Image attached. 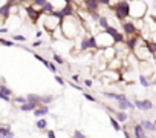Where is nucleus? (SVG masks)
Listing matches in <instances>:
<instances>
[{"mask_svg": "<svg viewBox=\"0 0 156 138\" xmlns=\"http://www.w3.org/2000/svg\"><path fill=\"white\" fill-rule=\"evenodd\" d=\"M61 29L66 38H75L78 35V31L81 29V22H78L73 17H64V20L61 22Z\"/></svg>", "mask_w": 156, "mask_h": 138, "instance_id": "f257e3e1", "label": "nucleus"}, {"mask_svg": "<svg viewBox=\"0 0 156 138\" xmlns=\"http://www.w3.org/2000/svg\"><path fill=\"white\" fill-rule=\"evenodd\" d=\"M113 9V13H115V17L119 20V22H124V20H127L129 17H130V14H132V8H130V2L129 0H118L116 2V5L112 8Z\"/></svg>", "mask_w": 156, "mask_h": 138, "instance_id": "f03ea898", "label": "nucleus"}, {"mask_svg": "<svg viewBox=\"0 0 156 138\" xmlns=\"http://www.w3.org/2000/svg\"><path fill=\"white\" fill-rule=\"evenodd\" d=\"M130 8H132L130 9L132 11L130 17H133V20L144 19V16L147 13V5H145L144 0H132V2H130Z\"/></svg>", "mask_w": 156, "mask_h": 138, "instance_id": "7ed1b4c3", "label": "nucleus"}, {"mask_svg": "<svg viewBox=\"0 0 156 138\" xmlns=\"http://www.w3.org/2000/svg\"><path fill=\"white\" fill-rule=\"evenodd\" d=\"M61 22L63 20H60L58 17H55L54 14H44V19H43V28H44V31H48V32H54L58 26H61Z\"/></svg>", "mask_w": 156, "mask_h": 138, "instance_id": "20e7f679", "label": "nucleus"}, {"mask_svg": "<svg viewBox=\"0 0 156 138\" xmlns=\"http://www.w3.org/2000/svg\"><path fill=\"white\" fill-rule=\"evenodd\" d=\"M80 49L81 51H95V49H100L98 48V40H97V35H83L81 37V42H80Z\"/></svg>", "mask_w": 156, "mask_h": 138, "instance_id": "39448f33", "label": "nucleus"}, {"mask_svg": "<svg viewBox=\"0 0 156 138\" xmlns=\"http://www.w3.org/2000/svg\"><path fill=\"white\" fill-rule=\"evenodd\" d=\"M121 29H122V32H124L127 37L136 35V34L139 32V29H138L136 25H135V20H124V22H121Z\"/></svg>", "mask_w": 156, "mask_h": 138, "instance_id": "423d86ee", "label": "nucleus"}, {"mask_svg": "<svg viewBox=\"0 0 156 138\" xmlns=\"http://www.w3.org/2000/svg\"><path fill=\"white\" fill-rule=\"evenodd\" d=\"M83 6L86 8L87 13H95V11H100V0H83Z\"/></svg>", "mask_w": 156, "mask_h": 138, "instance_id": "0eeeda50", "label": "nucleus"}, {"mask_svg": "<svg viewBox=\"0 0 156 138\" xmlns=\"http://www.w3.org/2000/svg\"><path fill=\"white\" fill-rule=\"evenodd\" d=\"M139 40H141L139 34H136V35H132V37H127V42H126V46H127V49H129L130 52H135L136 46L139 45Z\"/></svg>", "mask_w": 156, "mask_h": 138, "instance_id": "6e6552de", "label": "nucleus"}, {"mask_svg": "<svg viewBox=\"0 0 156 138\" xmlns=\"http://www.w3.org/2000/svg\"><path fill=\"white\" fill-rule=\"evenodd\" d=\"M135 107H138L139 111H142V112H145V111H150L151 107H153V103L150 101V100H135Z\"/></svg>", "mask_w": 156, "mask_h": 138, "instance_id": "1a4fd4ad", "label": "nucleus"}, {"mask_svg": "<svg viewBox=\"0 0 156 138\" xmlns=\"http://www.w3.org/2000/svg\"><path fill=\"white\" fill-rule=\"evenodd\" d=\"M133 135H135V138H147V130L142 127L141 123H138L133 126Z\"/></svg>", "mask_w": 156, "mask_h": 138, "instance_id": "9d476101", "label": "nucleus"}, {"mask_svg": "<svg viewBox=\"0 0 156 138\" xmlns=\"http://www.w3.org/2000/svg\"><path fill=\"white\" fill-rule=\"evenodd\" d=\"M116 104H118L119 111H127V109H133L135 107V103H132L127 97L122 98V100H119V101H116Z\"/></svg>", "mask_w": 156, "mask_h": 138, "instance_id": "9b49d317", "label": "nucleus"}, {"mask_svg": "<svg viewBox=\"0 0 156 138\" xmlns=\"http://www.w3.org/2000/svg\"><path fill=\"white\" fill-rule=\"evenodd\" d=\"M49 114V104H40L35 111H34V115L37 117V118H43L44 115H48Z\"/></svg>", "mask_w": 156, "mask_h": 138, "instance_id": "f8f14e48", "label": "nucleus"}, {"mask_svg": "<svg viewBox=\"0 0 156 138\" xmlns=\"http://www.w3.org/2000/svg\"><path fill=\"white\" fill-rule=\"evenodd\" d=\"M61 13H63L64 17H73V16L76 14V9H75L73 3H67V5L61 9Z\"/></svg>", "mask_w": 156, "mask_h": 138, "instance_id": "ddd939ff", "label": "nucleus"}, {"mask_svg": "<svg viewBox=\"0 0 156 138\" xmlns=\"http://www.w3.org/2000/svg\"><path fill=\"white\" fill-rule=\"evenodd\" d=\"M141 124H142V127H144L147 132H156V124H154L153 121H150V120H142Z\"/></svg>", "mask_w": 156, "mask_h": 138, "instance_id": "4468645a", "label": "nucleus"}, {"mask_svg": "<svg viewBox=\"0 0 156 138\" xmlns=\"http://www.w3.org/2000/svg\"><path fill=\"white\" fill-rule=\"evenodd\" d=\"M37 107H38V104L28 101V103H25V104H22V106H20V111H22V112H31V111L34 112Z\"/></svg>", "mask_w": 156, "mask_h": 138, "instance_id": "2eb2a0df", "label": "nucleus"}, {"mask_svg": "<svg viewBox=\"0 0 156 138\" xmlns=\"http://www.w3.org/2000/svg\"><path fill=\"white\" fill-rule=\"evenodd\" d=\"M104 97H107L110 100H115V101H119V100L126 98L124 94H115V92H104Z\"/></svg>", "mask_w": 156, "mask_h": 138, "instance_id": "dca6fc26", "label": "nucleus"}, {"mask_svg": "<svg viewBox=\"0 0 156 138\" xmlns=\"http://www.w3.org/2000/svg\"><path fill=\"white\" fill-rule=\"evenodd\" d=\"M98 26L104 31V29H107L109 26H110V22H109V19L106 17V16H101V19H100V22H98Z\"/></svg>", "mask_w": 156, "mask_h": 138, "instance_id": "f3484780", "label": "nucleus"}, {"mask_svg": "<svg viewBox=\"0 0 156 138\" xmlns=\"http://www.w3.org/2000/svg\"><path fill=\"white\" fill-rule=\"evenodd\" d=\"M115 117H116V120H118L119 123H126L127 118H129V115L126 114V111H118V112H115Z\"/></svg>", "mask_w": 156, "mask_h": 138, "instance_id": "a211bd4d", "label": "nucleus"}, {"mask_svg": "<svg viewBox=\"0 0 156 138\" xmlns=\"http://www.w3.org/2000/svg\"><path fill=\"white\" fill-rule=\"evenodd\" d=\"M28 97V101H31V103H35V104H41V97L40 95H35V94H28L26 95Z\"/></svg>", "mask_w": 156, "mask_h": 138, "instance_id": "6ab92c4d", "label": "nucleus"}, {"mask_svg": "<svg viewBox=\"0 0 156 138\" xmlns=\"http://www.w3.org/2000/svg\"><path fill=\"white\" fill-rule=\"evenodd\" d=\"M109 117H110V124H112V127H113L116 132H119V130L122 129V127H121V123L116 120V117H112V115H109Z\"/></svg>", "mask_w": 156, "mask_h": 138, "instance_id": "aec40b11", "label": "nucleus"}, {"mask_svg": "<svg viewBox=\"0 0 156 138\" xmlns=\"http://www.w3.org/2000/svg\"><path fill=\"white\" fill-rule=\"evenodd\" d=\"M139 83H141L142 88H148V86H151V82H148L147 77H145L144 74H139Z\"/></svg>", "mask_w": 156, "mask_h": 138, "instance_id": "412c9836", "label": "nucleus"}, {"mask_svg": "<svg viewBox=\"0 0 156 138\" xmlns=\"http://www.w3.org/2000/svg\"><path fill=\"white\" fill-rule=\"evenodd\" d=\"M35 127H37V129H40V130H43V129H46V127H48V121H46L44 118H38V120H37V123H35Z\"/></svg>", "mask_w": 156, "mask_h": 138, "instance_id": "4be33fe9", "label": "nucleus"}, {"mask_svg": "<svg viewBox=\"0 0 156 138\" xmlns=\"http://www.w3.org/2000/svg\"><path fill=\"white\" fill-rule=\"evenodd\" d=\"M0 45H2V46H6V48H12L16 43H14V40H6L5 37H0Z\"/></svg>", "mask_w": 156, "mask_h": 138, "instance_id": "5701e85b", "label": "nucleus"}, {"mask_svg": "<svg viewBox=\"0 0 156 138\" xmlns=\"http://www.w3.org/2000/svg\"><path fill=\"white\" fill-rule=\"evenodd\" d=\"M145 45L148 48V51L151 54H156V42H151V40H145Z\"/></svg>", "mask_w": 156, "mask_h": 138, "instance_id": "b1692460", "label": "nucleus"}, {"mask_svg": "<svg viewBox=\"0 0 156 138\" xmlns=\"http://www.w3.org/2000/svg\"><path fill=\"white\" fill-rule=\"evenodd\" d=\"M32 55H34V57H35V58H37L38 61H41V63H43V64H44V66H46V67L49 69V63H51V61H48V60H46L44 57H41V55H40V54H37V52H34Z\"/></svg>", "mask_w": 156, "mask_h": 138, "instance_id": "393cba45", "label": "nucleus"}, {"mask_svg": "<svg viewBox=\"0 0 156 138\" xmlns=\"http://www.w3.org/2000/svg\"><path fill=\"white\" fill-rule=\"evenodd\" d=\"M11 38H12L14 42H19V43L26 42V37H25L23 34H12V35H11Z\"/></svg>", "mask_w": 156, "mask_h": 138, "instance_id": "a878e982", "label": "nucleus"}, {"mask_svg": "<svg viewBox=\"0 0 156 138\" xmlns=\"http://www.w3.org/2000/svg\"><path fill=\"white\" fill-rule=\"evenodd\" d=\"M9 130H11V129H9L8 124H6V126H2V127H0V138H6V135H8Z\"/></svg>", "mask_w": 156, "mask_h": 138, "instance_id": "bb28decb", "label": "nucleus"}, {"mask_svg": "<svg viewBox=\"0 0 156 138\" xmlns=\"http://www.w3.org/2000/svg\"><path fill=\"white\" fill-rule=\"evenodd\" d=\"M0 92H2V94H6V95H12V91L5 85V83H2V85H0Z\"/></svg>", "mask_w": 156, "mask_h": 138, "instance_id": "cd10ccee", "label": "nucleus"}, {"mask_svg": "<svg viewBox=\"0 0 156 138\" xmlns=\"http://www.w3.org/2000/svg\"><path fill=\"white\" fill-rule=\"evenodd\" d=\"M48 2H49V0H32V5L37 6V8H43Z\"/></svg>", "mask_w": 156, "mask_h": 138, "instance_id": "c85d7f7f", "label": "nucleus"}, {"mask_svg": "<svg viewBox=\"0 0 156 138\" xmlns=\"http://www.w3.org/2000/svg\"><path fill=\"white\" fill-rule=\"evenodd\" d=\"M89 16H90V19L95 22V23H98L100 22V19H101V14H100V11H95V13H89Z\"/></svg>", "mask_w": 156, "mask_h": 138, "instance_id": "c756f323", "label": "nucleus"}, {"mask_svg": "<svg viewBox=\"0 0 156 138\" xmlns=\"http://www.w3.org/2000/svg\"><path fill=\"white\" fill-rule=\"evenodd\" d=\"M104 31H106V32H107V34H110V35H112V37H113V35H115V34H118V32H119V31H118V29H116V28H115V26H113V25H110V26H109V28H107V29H104Z\"/></svg>", "mask_w": 156, "mask_h": 138, "instance_id": "7c9ffc66", "label": "nucleus"}, {"mask_svg": "<svg viewBox=\"0 0 156 138\" xmlns=\"http://www.w3.org/2000/svg\"><path fill=\"white\" fill-rule=\"evenodd\" d=\"M14 103H17V104H25V103H28V97H16L14 98Z\"/></svg>", "mask_w": 156, "mask_h": 138, "instance_id": "2f4dec72", "label": "nucleus"}, {"mask_svg": "<svg viewBox=\"0 0 156 138\" xmlns=\"http://www.w3.org/2000/svg\"><path fill=\"white\" fill-rule=\"evenodd\" d=\"M52 100H54L52 95H44V97H41V104H49V103H52Z\"/></svg>", "mask_w": 156, "mask_h": 138, "instance_id": "473e14b6", "label": "nucleus"}, {"mask_svg": "<svg viewBox=\"0 0 156 138\" xmlns=\"http://www.w3.org/2000/svg\"><path fill=\"white\" fill-rule=\"evenodd\" d=\"M54 61H55L57 64H64V58L60 57L58 54H54Z\"/></svg>", "mask_w": 156, "mask_h": 138, "instance_id": "72a5a7b5", "label": "nucleus"}, {"mask_svg": "<svg viewBox=\"0 0 156 138\" xmlns=\"http://www.w3.org/2000/svg\"><path fill=\"white\" fill-rule=\"evenodd\" d=\"M72 136H73V138H87L81 130H78V129H76V130H73V135H72Z\"/></svg>", "mask_w": 156, "mask_h": 138, "instance_id": "f704fd0d", "label": "nucleus"}, {"mask_svg": "<svg viewBox=\"0 0 156 138\" xmlns=\"http://www.w3.org/2000/svg\"><path fill=\"white\" fill-rule=\"evenodd\" d=\"M55 82H57L60 86H66V82H64V78H63V77H60V75H55Z\"/></svg>", "mask_w": 156, "mask_h": 138, "instance_id": "c9c22d12", "label": "nucleus"}, {"mask_svg": "<svg viewBox=\"0 0 156 138\" xmlns=\"http://www.w3.org/2000/svg\"><path fill=\"white\" fill-rule=\"evenodd\" d=\"M84 98H86L87 101H90V103H97V98H95L94 95H90V94H86V92H84Z\"/></svg>", "mask_w": 156, "mask_h": 138, "instance_id": "e433bc0d", "label": "nucleus"}, {"mask_svg": "<svg viewBox=\"0 0 156 138\" xmlns=\"http://www.w3.org/2000/svg\"><path fill=\"white\" fill-rule=\"evenodd\" d=\"M0 98H2L3 101H6V103L11 101V95H6V94H2V92H0Z\"/></svg>", "mask_w": 156, "mask_h": 138, "instance_id": "4c0bfd02", "label": "nucleus"}, {"mask_svg": "<svg viewBox=\"0 0 156 138\" xmlns=\"http://www.w3.org/2000/svg\"><path fill=\"white\" fill-rule=\"evenodd\" d=\"M101 6H112V0H100Z\"/></svg>", "mask_w": 156, "mask_h": 138, "instance_id": "58836bf2", "label": "nucleus"}, {"mask_svg": "<svg viewBox=\"0 0 156 138\" xmlns=\"http://www.w3.org/2000/svg\"><path fill=\"white\" fill-rule=\"evenodd\" d=\"M49 71H51L52 74H57V67H55V64H54L52 61L49 63Z\"/></svg>", "mask_w": 156, "mask_h": 138, "instance_id": "ea45409f", "label": "nucleus"}, {"mask_svg": "<svg viewBox=\"0 0 156 138\" xmlns=\"http://www.w3.org/2000/svg\"><path fill=\"white\" fill-rule=\"evenodd\" d=\"M29 2H32V0H16V3H19V5H28Z\"/></svg>", "mask_w": 156, "mask_h": 138, "instance_id": "a19ab883", "label": "nucleus"}, {"mask_svg": "<svg viewBox=\"0 0 156 138\" xmlns=\"http://www.w3.org/2000/svg\"><path fill=\"white\" fill-rule=\"evenodd\" d=\"M46 135H48V138H57L54 130H48V132H46Z\"/></svg>", "mask_w": 156, "mask_h": 138, "instance_id": "79ce46f5", "label": "nucleus"}, {"mask_svg": "<svg viewBox=\"0 0 156 138\" xmlns=\"http://www.w3.org/2000/svg\"><path fill=\"white\" fill-rule=\"evenodd\" d=\"M84 86H86V88H92V80L86 78V80H84Z\"/></svg>", "mask_w": 156, "mask_h": 138, "instance_id": "37998d69", "label": "nucleus"}, {"mask_svg": "<svg viewBox=\"0 0 156 138\" xmlns=\"http://www.w3.org/2000/svg\"><path fill=\"white\" fill-rule=\"evenodd\" d=\"M40 45H41V40H38V38H37V40L32 43V48H38Z\"/></svg>", "mask_w": 156, "mask_h": 138, "instance_id": "c03bdc74", "label": "nucleus"}, {"mask_svg": "<svg viewBox=\"0 0 156 138\" xmlns=\"http://www.w3.org/2000/svg\"><path fill=\"white\" fill-rule=\"evenodd\" d=\"M8 32V28L6 26H2V28H0V34H6Z\"/></svg>", "mask_w": 156, "mask_h": 138, "instance_id": "a18cd8bd", "label": "nucleus"}, {"mask_svg": "<svg viewBox=\"0 0 156 138\" xmlns=\"http://www.w3.org/2000/svg\"><path fill=\"white\" fill-rule=\"evenodd\" d=\"M41 35H43V31H37V32H35V37H37L38 40L41 38Z\"/></svg>", "mask_w": 156, "mask_h": 138, "instance_id": "49530a36", "label": "nucleus"}, {"mask_svg": "<svg viewBox=\"0 0 156 138\" xmlns=\"http://www.w3.org/2000/svg\"><path fill=\"white\" fill-rule=\"evenodd\" d=\"M6 138H14V132H12V130H9V132H8V135H6Z\"/></svg>", "mask_w": 156, "mask_h": 138, "instance_id": "de8ad7c7", "label": "nucleus"}, {"mask_svg": "<svg viewBox=\"0 0 156 138\" xmlns=\"http://www.w3.org/2000/svg\"><path fill=\"white\" fill-rule=\"evenodd\" d=\"M122 132H124V136H126V138H132V135H130V133H129V132H127L126 129H124Z\"/></svg>", "mask_w": 156, "mask_h": 138, "instance_id": "09e8293b", "label": "nucleus"}, {"mask_svg": "<svg viewBox=\"0 0 156 138\" xmlns=\"http://www.w3.org/2000/svg\"><path fill=\"white\" fill-rule=\"evenodd\" d=\"M78 80H80V77H78L76 74H75V75H72V82H78Z\"/></svg>", "mask_w": 156, "mask_h": 138, "instance_id": "8fccbe9b", "label": "nucleus"}, {"mask_svg": "<svg viewBox=\"0 0 156 138\" xmlns=\"http://www.w3.org/2000/svg\"><path fill=\"white\" fill-rule=\"evenodd\" d=\"M64 2H66V3H73L75 0H64Z\"/></svg>", "mask_w": 156, "mask_h": 138, "instance_id": "3c124183", "label": "nucleus"}, {"mask_svg": "<svg viewBox=\"0 0 156 138\" xmlns=\"http://www.w3.org/2000/svg\"><path fill=\"white\" fill-rule=\"evenodd\" d=\"M151 85H156V77L153 78V82H151Z\"/></svg>", "mask_w": 156, "mask_h": 138, "instance_id": "603ef678", "label": "nucleus"}]
</instances>
